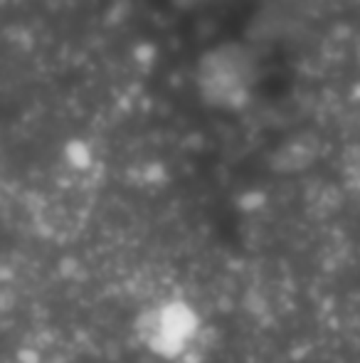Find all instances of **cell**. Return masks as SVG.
<instances>
[{
    "label": "cell",
    "mask_w": 360,
    "mask_h": 363,
    "mask_svg": "<svg viewBox=\"0 0 360 363\" xmlns=\"http://www.w3.org/2000/svg\"><path fill=\"white\" fill-rule=\"evenodd\" d=\"M141 339L156 354L173 359L192 344L197 334V316L190 306L170 301L141 319Z\"/></svg>",
    "instance_id": "6da1fadb"
}]
</instances>
